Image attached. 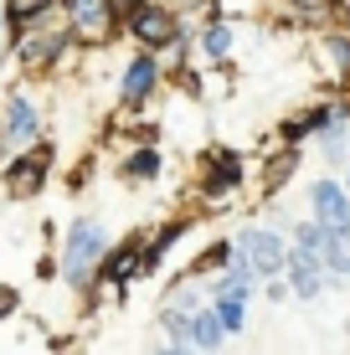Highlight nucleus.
<instances>
[{
    "label": "nucleus",
    "mask_w": 350,
    "mask_h": 355,
    "mask_svg": "<svg viewBox=\"0 0 350 355\" xmlns=\"http://www.w3.org/2000/svg\"><path fill=\"white\" fill-rule=\"evenodd\" d=\"M108 252V232L93 222V216H78V222L67 227V248H62V273L67 284H88L93 263H98Z\"/></svg>",
    "instance_id": "1"
},
{
    "label": "nucleus",
    "mask_w": 350,
    "mask_h": 355,
    "mask_svg": "<svg viewBox=\"0 0 350 355\" xmlns=\"http://www.w3.org/2000/svg\"><path fill=\"white\" fill-rule=\"evenodd\" d=\"M0 139H6V150H26L42 139V108L26 88H10L0 98Z\"/></svg>",
    "instance_id": "2"
},
{
    "label": "nucleus",
    "mask_w": 350,
    "mask_h": 355,
    "mask_svg": "<svg viewBox=\"0 0 350 355\" xmlns=\"http://www.w3.org/2000/svg\"><path fill=\"white\" fill-rule=\"evenodd\" d=\"M124 26H129V36H134L144 52L180 42V26H175V10H170V6H150V0H134V6L124 10Z\"/></svg>",
    "instance_id": "3"
},
{
    "label": "nucleus",
    "mask_w": 350,
    "mask_h": 355,
    "mask_svg": "<svg viewBox=\"0 0 350 355\" xmlns=\"http://www.w3.org/2000/svg\"><path fill=\"white\" fill-rule=\"evenodd\" d=\"M46 170H52V144H26L6 165V191L10 196H36L46 186Z\"/></svg>",
    "instance_id": "4"
},
{
    "label": "nucleus",
    "mask_w": 350,
    "mask_h": 355,
    "mask_svg": "<svg viewBox=\"0 0 350 355\" xmlns=\"http://www.w3.org/2000/svg\"><path fill=\"white\" fill-rule=\"evenodd\" d=\"M232 248H243V258L252 263V273H268V278H273V273H283L288 248H283L279 232H268V227H243Z\"/></svg>",
    "instance_id": "5"
},
{
    "label": "nucleus",
    "mask_w": 350,
    "mask_h": 355,
    "mask_svg": "<svg viewBox=\"0 0 350 355\" xmlns=\"http://www.w3.org/2000/svg\"><path fill=\"white\" fill-rule=\"evenodd\" d=\"M309 206H315L320 227L350 232V196H345L340 180H309Z\"/></svg>",
    "instance_id": "6"
},
{
    "label": "nucleus",
    "mask_w": 350,
    "mask_h": 355,
    "mask_svg": "<svg viewBox=\"0 0 350 355\" xmlns=\"http://www.w3.org/2000/svg\"><path fill=\"white\" fill-rule=\"evenodd\" d=\"M119 0H67V36H108Z\"/></svg>",
    "instance_id": "7"
},
{
    "label": "nucleus",
    "mask_w": 350,
    "mask_h": 355,
    "mask_svg": "<svg viewBox=\"0 0 350 355\" xmlns=\"http://www.w3.org/2000/svg\"><path fill=\"white\" fill-rule=\"evenodd\" d=\"M237 186H243V160H237L232 150H211L207 175H201V196H207V201H227Z\"/></svg>",
    "instance_id": "8"
},
{
    "label": "nucleus",
    "mask_w": 350,
    "mask_h": 355,
    "mask_svg": "<svg viewBox=\"0 0 350 355\" xmlns=\"http://www.w3.org/2000/svg\"><path fill=\"white\" fill-rule=\"evenodd\" d=\"M155 83H160V57L139 52V57H129V67H124V88H119V98H124L129 108H139L144 98L155 93Z\"/></svg>",
    "instance_id": "9"
},
{
    "label": "nucleus",
    "mask_w": 350,
    "mask_h": 355,
    "mask_svg": "<svg viewBox=\"0 0 350 355\" xmlns=\"http://www.w3.org/2000/svg\"><path fill=\"white\" fill-rule=\"evenodd\" d=\"M0 16H6V31L10 36H21V31L52 21V0H0Z\"/></svg>",
    "instance_id": "10"
},
{
    "label": "nucleus",
    "mask_w": 350,
    "mask_h": 355,
    "mask_svg": "<svg viewBox=\"0 0 350 355\" xmlns=\"http://www.w3.org/2000/svg\"><path fill=\"white\" fill-rule=\"evenodd\" d=\"M315 263L320 258H315V252H304V248H294L283 258V273H288V284H294L299 299H315V293H320V268Z\"/></svg>",
    "instance_id": "11"
},
{
    "label": "nucleus",
    "mask_w": 350,
    "mask_h": 355,
    "mask_svg": "<svg viewBox=\"0 0 350 355\" xmlns=\"http://www.w3.org/2000/svg\"><path fill=\"white\" fill-rule=\"evenodd\" d=\"M119 175L134 180V186H139V180H155V175H160V150H155V144H139V150L119 165Z\"/></svg>",
    "instance_id": "12"
},
{
    "label": "nucleus",
    "mask_w": 350,
    "mask_h": 355,
    "mask_svg": "<svg viewBox=\"0 0 350 355\" xmlns=\"http://www.w3.org/2000/svg\"><path fill=\"white\" fill-rule=\"evenodd\" d=\"M232 26H227V21H207V31H201V52L211 57V62H227V57H232Z\"/></svg>",
    "instance_id": "13"
},
{
    "label": "nucleus",
    "mask_w": 350,
    "mask_h": 355,
    "mask_svg": "<svg viewBox=\"0 0 350 355\" xmlns=\"http://www.w3.org/2000/svg\"><path fill=\"white\" fill-rule=\"evenodd\" d=\"M243 299H247V288H216V320H222V329H243Z\"/></svg>",
    "instance_id": "14"
},
{
    "label": "nucleus",
    "mask_w": 350,
    "mask_h": 355,
    "mask_svg": "<svg viewBox=\"0 0 350 355\" xmlns=\"http://www.w3.org/2000/svg\"><path fill=\"white\" fill-rule=\"evenodd\" d=\"M222 320H216V314H191V329H186V340H196L201 350H216L222 345Z\"/></svg>",
    "instance_id": "15"
},
{
    "label": "nucleus",
    "mask_w": 350,
    "mask_h": 355,
    "mask_svg": "<svg viewBox=\"0 0 350 355\" xmlns=\"http://www.w3.org/2000/svg\"><path fill=\"white\" fill-rule=\"evenodd\" d=\"M108 273H114L119 284H124V278H134V273H139V242H124V248L108 258Z\"/></svg>",
    "instance_id": "16"
},
{
    "label": "nucleus",
    "mask_w": 350,
    "mask_h": 355,
    "mask_svg": "<svg viewBox=\"0 0 350 355\" xmlns=\"http://www.w3.org/2000/svg\"><path fill=\"white\" fill-rule=\"evenodd\" d=\"M320 150H324V160H330V165H340V160H345V129H340V124L320 129Z\"/></svg>",
    "instance_id": "17"
},
{
    "label": "nucleus",
    "mask_w": 350,
    "mask_h": 355,
    "mask_svg": "<svg viewBox=\"0 0 350 355\" xmlns=\"http://www.w3.org/2000/svg\"><path fill=\"white\" fill-rule=\"evenodd\" d=\"M160 324L170 329L175 340H186V329H191V314H186V309H165V314H160Z\"/></svg>",
    "instance_id": "18"
},
{
    "label": "nucleus",
    "mask_w": 350,
    "mask_h": 355,
    "mask_svg": "<svg viewBox=\"0 0 350 355\" xmlns=\"http://www.w3.org/2000/svg\"><path fill=\"white\" fill-rule=\"evenodd\" d=\"M16 288H6V284H0V320H6V314H16Z\"/></svg>",
    "instance_id": "19"
},
{
    "label": "nucleus",
    "mask_w": 350,
    "mask_h": 355,
    "mask_svg": "<svg viewBox=\"0 0 350 355\" xmlns=\"http://www.w3.org/2000/svg\"><path fill=\"white\" fill-rule=\"evenodd\" d=\"M330 52H335V62H340V67H350V42H345V36H335Z\"/></svg>",
    "instance_id": "20"
},
{
    "label": "nucleus",
    "mask_w": 350,
    "mask_h": 355,
    "mask_svg": "<svg viewBox=\"0 0 350 355\" xmlns=\"http://www.w3.org/2000/svg\"><path fill=\"white\" fill-rule=\"evenodd\" d=\"M160 355H191V345H165Z\"/></svg>",
    "instance_id": "21"
},
{
    "label": "nucleus",
    "mask_w": 350,
    "mask_h": 355,
    "mask_svg": "<svg viewBox=\"0 0 350 355\" xmlns=\"http://www.w3.org/2000/svg\"><path fill=\"white\" fill-rule=\"evenodd\" d=\"M0 36H6V16H0Z\"/></svg>",
    "instance_id": "22"
},
{
    "label": "nucleus",
    "mask_w": 350,
    "mask_h": 355,
    "mask_svg": "<svg viewBox=\"0 0 350 355\" xmlns=\"http://www.w3.org/2000/svg\"><path fill=\"white\" fill-rule=\"evenodd\" d=\"M0 155H6V139H0Z\"/></svg>",
    "instance_id": "23"
},
{
    "label": "nucleus",
    "mask_w": 350,
    "mask_h": 355,
    "mask_svg": "<svg viewBox=\"0 0 350 355\" xmlns=\"http://www.w3.org/2000/svg\"><path fill=\"white\" fill-rule=\"evenodd\" d=\"M345 196H350V180H345Z\"/></svg>",
    "instance_id": "24"
}]
</instances>
